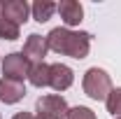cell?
I'll use <instances>...</instances> for the list:
<instances>
[{"instance_id":"cell-1","label":"cell","mask_w":121,"mask_h":119,"mask_svg":"<svg viewBox=\"0 0 121 119\" xmlns=\"http://www.w3.org/2000/svg\"><path fill=\"white\" fill-rule=\"evenodd\" d=\"M47 45L56 54L70 56V59H86L91 47V35L89 33H77L70 28H54L47 35Z\"/></svg>"},{"instance_id":"cell-2","label":"cell","mask_w":121,"mask_h":119,"mask_svg":"<svg viewBox=\"0 0 121 119\" xmlns=\"http://www.w3.org/2000/svg\"><path fill=\"white\" fill-rule=\"evenodd\" d=\"M112 91V79L103 68H89L84 75V93L93 101H107Z\"/></svg>"},{"instance_id":"cell-3","label":"cell","mask_w":121,"mask_h":119,"mask_svg":"<svg viewBox=\"0 0 121 119\" xmlns=\"http://www.w3.org/2000/svg\"><path fill=\"white\" fill-rule=\"evenodd\" d=\"M70 107L63 96H42L37 101V117L35 119H68Z\"/></svg>"},{"instance_id":"cell-4","label":"cell","mask_w":121,"mask_h":119,"mask_svg":"<svg viewBox=\"0 0 121 119\" xmlns=\"http://www.w3.org/2000/svg\"><path fill=\"white\" fill-rule=\"evenodd\" d=\"M30 65L33 63L23 56V51H12L2 59V75L7 79L23 82V77H28V73H30Z\"/></svg>"},{"instance_id":"cell-5","label":"cell","mask_w":121,"mask_h":119,"mask_svg":"<svg viewBox=\"0 0 121 119\" xmlns=\"http://www.w3.org/2000/svg\"><path fill=\"white\" fill-rule=\"evenodd\" d=\"M28 14H30V7L26 0H5V2H0V16L14 21L16 26L26 23Z\"/></svg>"},{"instance_id":"cell-6","label":"cell","mask_w":121,"mask_h":119,"mask_svg":"<svg viewBox=\"0 0 121 119\" xmlns=\"http://www.w3.org/2000/svg\"><path fill=\"white\" fill-rule=\"evenodd\" d=\"M72 79H75V73L65 65V63H54L49 65V87L54 91H65L72 87Z\"/></svg>"},{"instance_id":"cell-7","label":"cell","mask_w":121,"mask_h":119,"mask_svg":"<svg viewBox=\"0 0 121 119\" xmlns=\"http://www.w3.org/2000/svg\"><path fill=\"white\" fill-rule=\"evenodd\" d=\"M56 12L60 14L65 26H79L82 19H84V7L77 0H60L56 5Z\"/></svg>"},{"instance_id":"cell-8","label":"cell","mask_w":121,"mask_h":119,"mask_svg":"<svg viewBox=\"0 0 121 119\" xmlns=\"http://www.w3.org/2000/svg\"><path fill=\"white\" fill-rule=\"evenodd\" d=\"M47 51H49V45H47V37L42 35H37V33H33L28 35V40H26V45H23V56L28 61H35V63H42L47 56Z\"/></svg>"},{"instance_id":"cell-9","label":"cell","mask_w":121,"mask_h":119,"mask_svg":"<svg viewBox=\"0 0 121 119\" xmlns=\"http://www.w3.org/2000/svg\"><path fill=\"white\" fill-rule=\"evenodd\" d=\"M23 96H26V87H23V82L7 79V77H2V79H0V101H2L5 105L19 103Z\"/></svg>"},{"instance_id":"cell-10","label":"cell","mask_w":121,"mask_h":119,"mask_svg":"<svg viewBox=\"0 0 121 119\" xmlns=\"http://www.w3.org/2000/svg\"><path fill=\"white\" fill-rule=\"evenodd\" d=\"M28 79L33 87H49V65L44 61L42 63H33L30 65V73H28Z\"/></svg>"},{"instance_id":"cell-11","label":"cell","mask_w":121,"mask_h":119,"mask_svg":"<svg viewBox=\"0 0 121 119\" xmlns=\"http://www.w3.org/2000/svg\"><path fill=\"white\" fill-rule=\"evenodd\" d=\"M30 12H33V19H35L37 23H44V21H49L51 14L56 12V5H54L51 0H37V2H33Z\"/></svg>"},{"instance_id":"cell-12","label":"cell","mask_w":121,"mask_h":119,"mask_svg":"<svg viewBox=\"0 0 121 119\" xmlns=\"http://www.w3.org/2000/svg\"><path fill=\"white\" fill-rule=\"evenodd\" d=\"M107 112L109 114H114V117H121V87H117V89L109 91V96H107Z\"/></svg>"},{"instance_id":"cell-13","label":"cell","mask_w":121,"mask_h":119,"mask_svg":"<svg viewBox=\"0 0 121 119\" xmlns=\"http://www.w3.org/2000/svg\"><path fill=\"white\" fill-rule=\"evenodd\" d=\"M0 37L2 40H16L19 37V26H16L14 21L0 16Z\"/></svg>"},{"instance_id":"cell-14","label":"cell","mask_w":121,"mask_h":119,"mask_svg":"<svg viewBox=\"0 0 121 119\" xmlns=\"http://www.w3.org/2000/svg\"><path fill=\"white\" fill-rule=\"evenodd\" d=\"M68 119H95V112L91 107H84V105H77L68 112Z\"/></svg>"},{"instance_id":"cell-15","label":"cell","mask_w":121,"mask_h":119,"mask_svg":"<svg viewBox=\"0 0 121 119\" xmlns=\"http://www.w3.org/2000/svg\"><path fill=\"white\" fill-rule=\"evenodd\" d=\"M12 119H35V117H33L30 112H16V114H14Z\"/></svg>"},{"instance_id":"cell-16","label":"cell","mask_w":121,"mask_h":119,"mask_svg":"<svg viewBox=\"0 0 121 119\" xmlns=\"http://www.w3.org/2000/svg\"><path fill=\"white\" fill-rule=\"evenodd\" d=\"M117 119H121V117H117Z\"/></svg>"}]
</instances>
